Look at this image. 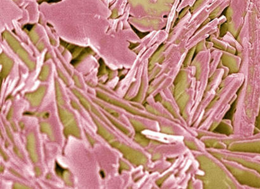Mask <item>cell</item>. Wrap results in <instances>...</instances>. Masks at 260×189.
I'll return each instance as SVG.
<instances>
[{"label":"cell","mask_w":260,"mask_h":189,"mask_svg":"<svg viewBox=\"0 0 260 189\" xmlns=\"http://www.w3.org/2000/svg\"><path fill=\"white\" fill-rule=\"evenodd\" d=\"M143 134L146 135L147 137L154 139L157 141L163 142H180L183 140V137H178V136H173L169 135H166L161 133L152 132L150 130H145L143 132Z\"/></svg>","instance_id":"obj_1"},{"label":"cell","mask_w":260,"mask_h":189,"mask_svg":"<svg viewBox=\"0 0 260 189\" xmlns=\"http://www.w3.org/2000/svg\"><path fill=\"white\" fill-rule=\"evenodd\" d=\"M45 87L44 86H42L35 92L26 94V97L30 101L31 103L33 105L37 106V105L40 103L41 99H43Z\"/></svg>","instance_id":"obj_2"},{"label":"cell","mask_w":260,"mask_h":189,"mask_svg":"<svg viewBox=\"0 0 260 189\" xmlns=\"http://www.w3.org/2000/svg\"><path fill=\"white\" fill-rule=\"evenodd\" d=\"M35 139L33 134H30L27 137V149L28 150L31 159L33 162H36L37 159V156L36 153L35 148Z\"/></svg>","instance_id":"obj_3"},{"label":"cell","mask_w":260,"mask_h":189,"mask_svg":"<svg viewBox=\"0 0 260 189\" xmlns=\"http://www.w3.org/2000/svg\"><path fill=\"white\" fill-rule=\"evenodd\" d=\"M96 124L98 125V132L97 133H98L99 135H101L102 137L105 139L106 141H109L110 140H112L114 138V135H112L110 133H109V132H108L103 127H102L99 123H96Z\"/></svg>","instance_id":"obj_4"},{"label":"cell","mask_w":260,"mask_h":189,"mask_svg":"<svg viewBox=\"0 0 260 189\" xmlns=\"http://www.w3.org/2000/svg\"><path fill=\"white\" fill-rule=\"evenodd\" d=\"M59 115L61 119V121L64 124L67 123L69 121H71L72 118V116L68 112L65 111L62 108H59Z\"/></svg>","instance_id":"obj_5"},{"label":"cell","mask_w":260,"mask_h":189,"mask_svg":"<svg viewBox=\"0 0 260 189\" xmlns=\"http://www.w3.org/2000/svg\"><path fill=\"white\" fill-rule=\"evenodd\" d=\"M65 133L67 135L71 134L75 136H77V137H78L79 135V129L78 128V126L76 125V123H72L69 125L68 127L65 128Z\"/></svg>","instance_id":"obj_6"},{"label":"cell","mask_w":260,"mask_h":189,"mask_svg":"<svg viewBox=\"0 0 260 189\" xmlns=\"http://www.w3.org/2000/svg\"><path fill=\"white\" fill-rule=\"evenodd\" d=\"M72 91H73V92H74V94H75V95L79 98V99L80 100L81 104L83 105V106H84V107L86 108V110H89V107H90L89 104V103L88 102V101L85 99V98L84 97V96H83L80 92H79V91H78V90H76V89H72Z\"/></svg>","instance_id":"obj_7"},{"label":"cell","mask_w":260,"mask_h":189,"mask_svg":"<svg viewBox=\"0 0 260 189\" xmlns=\"http://www.w3.org/2000/svg\"><path fill=\"white\" fill-rule=\"evenodd\" d=\"M55 86H56L57 99L58 103L60 104H64V100H63V98H62V94L61 90H60V88L59 87V85H58V82H56V83H55Z\"/></svg>","instance_id":"obj_8"},{"label":"cell","mask_w":260,"mask_h":189,"mask_svg":"<svg viewBox=\"0 0 260 189\" xmlns=\"http://www.w3.org/2000/svg\"><path fill=\"white\" fill-rule=\"evenodd\" d=\"M41 131L44 132V133H46V134H48L50 136V137H51L52 132H51V130L50 127H49V125H48V124H46V123L41 124Z\"/></svg>","instance_id":"obj_9"},{"label":"cell","mask_w":260,"mask_h":189,"mask_svg":"<svg viewBox=\"0 0 260 189\" xmlns=\"http://www.w3.org/2000/svg\"><path fill=\"white\" fill-rule=\"evenodd\" d=\"M95 102L97 103V104H98L100 106H102V108H103L104 110H106L107 111H108L109 113H110L112 115H113L114 117H117L119 116V115L117 114L116 112L115 111H114L113 110H111V109H110V108H107V107H105V106H104V105H103L102 103H99L98 101H95Z\"/></svg>","instance_id":"obj_10"},{"label":"cell","mask_w":260,"mask_h":189,"mask_svg":"<svg viewBox=\"0 0 260 189\" xmlns=\"http://www.w3.org/2000/svg\"><path fill=\"white\" fill-rule=\"evenodd\" d=\"M108 118L109 119V120L112 122V124H114V125L116 126V127H117V128H118L119 129H120V130H121V131H123V132L125 131V129H124V128H123V127H122V126H121V125H119V123H117V122H116L115 120H114L113 119L110 118L109 117H108Z\"/></svg>","instance_id":"obj_11"},{"label":"cell","mask_w":260,"mask_h":189,"mask_svg":"<svg viewBox=\"0 0 260 189\" xmlns=\"http://www.w3.org/2000/svg\"><path fill=\"white\" fill-rule=\"evenodd\" d=\"M92 111H93V113H94L96 115V116H98L100 119H102V120H103V118H102V115L100 114V113L98 112V111L97 110L94 106L92 107Z\"/></svg>","instance_id":"obj_12"},{"label":"cell","mask_w":260,"mask_h":189,"mask_svg":"<svg viewBox=\"0 0 260 189\" xmlns=\"http://www.w3.org/2000/svg\"><path fill=\"white\" fill-rule=\"evenodd\" d=\"M72 106L74 107V108H75L76 110H79V107L78 106V104L76 103L75 101H72Z\"/></svg>","instance_id":"obj_13"},{"label":"cell","mask_w":260,"mask_h":189,"mask_svg":"<svg viewBox=\"0 0 260 189\" xmlns=\"http://www.w3.org/2000/svg\"><path fill=\"white\" fill-rule=\"evenodd\" d=\"M6 130H7V132H8V135H9V137H10V139H12V141H13V137H12V135H10V129L8 128V127H6Z\"/></svg>","instance_id":"obj_14"}]
</instances>
